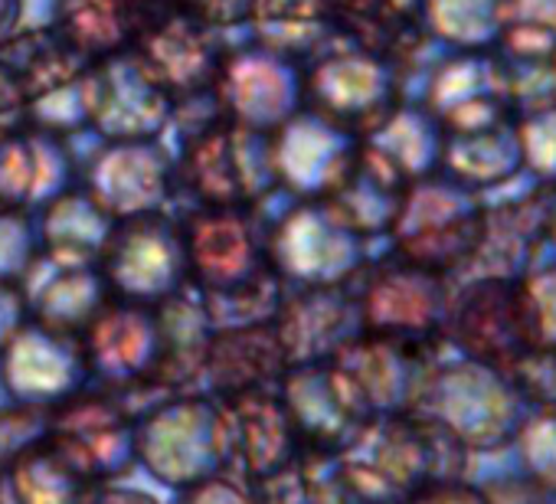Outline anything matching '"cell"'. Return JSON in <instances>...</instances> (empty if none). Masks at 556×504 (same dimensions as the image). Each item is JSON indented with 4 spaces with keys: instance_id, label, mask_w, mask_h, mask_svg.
Here are the masks:
<instances>
[{
    "instance_id": "31",
    "label": "cell",
    "mask_w": 556,
    "mask_h": 504,
    "mask_svg": "<svg viewBox=\"0 0 556 504\" xmlns=\"http://www.w3.org/2000/svg\"><path fill=\"white\" fill-rule=\"evenodd\" d=\"M174 504H262L255 484H245L232 475H210L177 491Z\"/></svg>"
},
{
    "instance_id": "19",
    "label": "cell",
    "mask_w": 556,
    "mask_h": 504,
    "mask_svg": "<svg viewBox=\"0 0 556 504\" xmlns=\"http://www.w3.org/2000/svg\"><path fill=\"white\" fill-rule=\"evenodd\" d=\"M328 14L341 37L390 56L406 73L432 47L422 0H328Z\"/></svg>"
},
{
    "instance_id": "5",
    "label": "cell",
    "mask_w": 556,
    "mask_h": 504,
    "mask_svg": "<svg viewBox=\"0 0 556 504\" xmlns=\"http://www.w3.org/2000/svg\"><path fill=\"white\" fill-rule=\"evenodd\" d=\"M452 282L455 279L422 269L396 252H383L364 263L351 279V292L357 299L364 331L442 348Z\"/></svg>"
},
{
    "instance_id": "22",
    "label": "cell",
    "mask_w": 556,
    "mask_h": 504,
    "mask_svg": "<svg viewBox=\"0 0 556 504\" xmlns=\"http://www.w3.org/2000/svg\"><path fill=\"white\" fill-rule=\"evenodd\" d=\"M507 0H422V27L439 50H494Z\"/></svg>"
},
{
    "instance_id": "32",
    "label": "cell",
    "mask_w": 556,
    "mask_h": 504,
    "mask_svg": "<svg viewBox=\"0 0 556 504\" xmlns=\"http://www.w3.org/2000/svg\"><path fill=\"white\" fill-rule=\"evenodd\" d=\"M27 325H30V305H27L21 279L0 276V354L14 344V338Z\"/></svg>"
},
{
    "instance_id": "26",
    "label": "cell",
    "mask_w": 556,
    "mask_h": 504,
    "mask_svg": "<svg viewBox=\"0 0 556 504\" xmlns=\"http://www.w3.org/2000/svg\"><path fill=\"white\" fill-rule=\"evenodd\" d=\"M501 63H504V79H507V96H510L514 115H527V112L556 105V53L501 56Z\"/></svg>"
},
{
    "instance_id": "6",
    "label": "cell",
    "mask_w": 556,
    "mask_h": 504,
    "mask_svg": "<svg viewBox=\"0 0 556 504\" xmlns=\"http://www.w3.org/2000/svg\"><path fill=\"white\" fill-rule=\"evenodd\" d=\"M99 263L112 299L161 305L190 286L184 226L161 213H138L105 229Z\"/></svg>"
},
{
    "instance_id": "20",
    "label": "cell",
    "mask_w": 556,
    "mask_h": 504,
    "mask_svg": "<svg viewBox=\"0 0 556 504\" xmlns=\"http://www.w3.org/2000/svg\"><path fill=\"white\" fill-rule=\"evenodd\" d=\"M442 171L481 197H494L523 177V151L517 118L448 131L442 151Z\"/></svg>"
},
{
    "instance_id": "8",
    "label": "cell",
    "mask_w": 556,
    "mask_h": 504,
    "mask_svg": "<svg viewBox=\"0 0 556 504\" xmlns=\"http://www.w3.org/2000/svg\"><path fill=\"white\" fill-rule=\"evenodd\" d=\"M442 348L458 357L510 367L533 348L520 279L458 276L442 325Z\"/></svg>"
},
{
    "instance_id": "14",
    "label": "cell",
    "mask_w": 556,
    "mask_h": 504,
    "mask_svg": "<svg viewBox=\"0 0 556 504\" xmlns=\"http://www.w3.org/2000/svg\"><path fill=\"white\" fill-rule=\"evenodd\" d=\"M419 102L439 118L445 135L517 118L497 50H442L429 66Z\"/></svg>"
},
{
    "instance_id": "21",
    "label": "cell",
    "mask_w": 556,
    "mask_h": 504,
    "mask_svg": "<svg viewBox=\"0 0 556 504\" xmlns=\"http://www.w3.org/2000/svg\"><path fill=\"white\" fill-rule=\"evenodd\" d=\"M11 488L14 504H86L96 484H89L63 452L47 439H34L0 475Z\"/></svg>"
},
{
    "instance_id": "7",
    "label": "cell",
    "mask_w": 556,
    "mask_h": 504,
    "mask_svg": "<svg viewBox=\"0 0 556 504\" xmlns=\"http://www.w3.org/2000/svg\"><path fill=\"white\" fill-rule=\"evenodd\" d=\"M138 465L170 488L219 475V403L216 396L174 393L138 413Z\"/></svg>"
},
{
    "instance_id": "28",
    "label": "cell",
    "mask_w": 556,
    "mask_h": 504,
    "mask_svg": "<svg viewBox=\"0 0 556 504\" xmlns=\"http://www.w3.org/2000/svg\"><path fill=\"white\" fill-rule=\"evenodd\" d=\"M520 292L533 331V348L556 351V256H543L523 279Z\"/></svg>"
},
{
    "instance_id": "29",
    "label": "cell",
    "mask_w": 556,
    "mask_h": 504,
    "mask_svg": "<svg viewBox=\"0 0 556 504\" xmlns=\"http://www.w3.org/2000/svg\"><path fill=\"white\" fill-rule=\"evenodd\" d=\"M504 370L510 374V380H514L520 400L527 403V410L556 406V351L530 348L527 354H520Z\"/></svg>"
},
{
    "instance_id": "16",
    "label": "cell",
    "mask_w": 556,
    "mask_h": 504,
    "mask_svg": "<svg viewBox=\"0 0 556 504\" xmlns=\"http://www.w3.org/2000/svg\"><path fill=\"white\" fill-rule=\"evenodd\" d=\"M442 348L416 344L406 338L361 331L338 357L348 377L364 393L374 416H396L413 413L426 390L429 370L439 361Z\"/></svg>"
},
{
    "instance_id": "2",
    "label": "cell",
    "mask_w": 556,
    "mask_h": 504,
    "mask_svg": "<svg viewBox=\"0 0 556 504\" xmlns=\"http://www.w3.org/2000/svg\"><path fill=\"white\" fill-rule=\"evenodd\" d=\"M484 210L488 197L452 180L445 171L419 177L409 184L400 216L387 236L390 252L439 276L458 279L475 260Z\"/></svg>"
},
{
    "instance_id": "15",
    "label": "cell",
    "mask_w": 556,
    "mask_h": 504,
    "mask_svg": "<svg viewBox=\"0 0 556 504\" xmlns=\"http://www.w3.org/2000/svg\"><path fill=\"white\" fill-rule=\"evenodd\" d=\"M0 357H4L0 364L4 390L24 406L53 410L92 387L83 335L50 331L30 322Z\"/></svg>"
},
{
    "instance_id": "35",
    "label": "cell",
    "mask_w": 556,
    "mask_h": 504,
    "mask_svg": "<svg viewBox=\"0 0 556 504\" xmlns=\"http://www.w3.org/2000/svg\"><path fill=\"white\" fill-rule=\"evenodd\" d=\"M86 504H157L151 494L144 491H128V488H112V484H102L89 494Z\"/></svg>"
},
{
    "instance_id": "25",
    "label": "cell",
    "mask_w": 556,
    "mask_h": 504,
    "mask_svg": "<svg viewBox=\"0 0 556 504\" xmlns=\"http://www.w3.org/2000/svg\"><path fill=\"white\" fill-rule=\"evenodd\" d=\"M494 50L501 56L556 53V0H507L504 30Z\"/></svg>"
},
{
    "instance_id": "1",
    "label": "cell",
    "mask_w": 556,
    "mask_h": 504,
    "mask_svg": "<svg viewBox=\"0 0 556 504\" xmlns=\"http://www.w3.org/2000/svg\"><path fill=\"white\" fill-rule=\"evenodd\" d=\"M416 413L445 429L475 458L510 449L527 416V403L504 367L439 354Z\"/></svg>"
},
{
    "instance_id": "36",
    "label": "cell",
    "mask_w": 556,
    "mask_h": 504,
    "mask_svg": "<svg viewBox=\"0 0 556 504\" xmlns=\"http://www.w3.org/2000/svg\"><path fill=\"white\" fill-rule=\"evenodd\" d=\"M549 256H556V210H553V223H549Z\"/></svg>"
},
{
    "instance_id": "27",
    "label": "cell",
    "mask_w": 556,
    "mask_h": 504,
    "mask_svg": "<svg viewBox=\"0 0 556 504\" xmlns=\"http://www.w3.org/2000/svg\"><path fill=\"white\" fill-rule=\"evenodd\" d=\"M523 177L556 190V105L517 115Z\"/></svg>"
},
{
    "instance_id": "9",
    "label": "cell",
    "mask_w": 556,
    "mask_h": 504,
    "mask_svg": "<svg viewBox=\"0 0 556 504\" xmlns=\"http://www.w3.org/2000/svg\"><path fill=\"white\" fill-rule=\"evenodd\" d=\"M138 416L115 396L89 387L47 413V439L96 488L138 465Z\"/></svg>"
},
{
    "instance_id": "18",
    "label": "cell",
    "mask_w": 556,
    "mask_h": 504,
    "mask_svg": "<svg viewBox=\"0 0 556 504\" xmlns=\"http://www.w3.org/2000/svg\"><path fill=\"white\" fill-rule=\"evenodd\" d=\"M292 361L278 338L275 322H252L232 328H213L203 357V377L216 400L278 387Z\"/></svg>"
},
{
    "instance_id": "12",
    "label": "cell",
    "mask_w": 556,
    "mask_h": 504,
    "mask_svg": "<svg viewBox=\"0 0 556 504\" xmlns=\"http://www.w3.org/2000/svg\"><path fill=\"white\" fill-rule=\"evenodd\" d=\"M184 177L190 190L213 210H252L275 184V151L265 128L223 122L210 128L190 151Z\"/></svg>"
},
{
    "instance_id": "13",
    "label": "cell",
    "mask_w": 556,
    "mask_h": 504,
    "mask_svg": "<svg viewBox=\"0 0 556 504\" xmlns=\"http://www.w3.org/2000/svg\"><path fill=\"white\" fill-rule=\"evenodd\" d=\"M553 210L556 190L533 180L488 197L481 242L462 276L523 279L543 256H549Z\"/></svg>"
},
{
    "instance_id": "37",
    "label": "cell",
    "mask_w": 556,
    "mask_h": 504,
    "mask_svg": "<svg viewBox=\"0 0 556 504\" xmlns=\"http://www.w3.org/2000/svg\"><path fill=\"white\" fill-rule=\"evenodd\" d=\"M553 504H556V501H553Z\"/></svg>"
},
{
    "instance_id": "3",
    "label": "cell",
    "mask_w": 556,
    "mask_h": 504,
    "mask_svg": "<svg viewBox=\"0 0 556 504\" xmlns=\"http://www.w3.org/2000/svg\"><path fill=\"white\" fill-rule=\"evenodd\" d=\"M341 455L390 504H403L426 484L465 478L471 465V455L416 410L377 416Z\"/></svg>"
},
{
    "instance_id": "17",
    "label": "cell",
    "mask_w": 556,
    "mask_h": 504,
    "mask_svg": "<svg viewBox=\"0 0 556 504\" xmlns=\"http://www.w3.org/2000/svg\"><path fill=\"white\" fill-rule=\"evenodd\" d=\"M275 328L292 367L331 361L364 331L351 282L305 286V292L278 308Z\"/></svg>"
},
{
    "instance_id": "10",
    "label": "cell",
    "mask_w": 556,
    "mask_h": 504,
    "mask_svg": "<svg viewBox=\"0 0 556 504\" xmlns=\"http://www.w3.org/2000/svg\"><path fill=\"white\" fill-rule=\"evenodd\" d=\"M305 455L344 452L377 419L357 383L338 361L295 364L278 383Z\"/></svg>"
},
{
    "instance_id": "30",
    "label": "cell",
    "mask_w": 556,
    "mask_h": 504,
    "mask_svg": "<svg viewBox=\"0 0 556 504\" xmlns=\"http://www.w3.org/2000/svg\"><path fill=\"white\" fill-rule=\"evenodd\" d=\"M47 413L40 406H24L14 403L8 410H0V475L8 471V465L34 442L47 432Z\"/></svg>"
},
{
    "instance_id": "11",
    "label": "cell",
    "mask_w": 556,
    "mask_h": 504,
    "mask_svg": "<svg viewBox=\"0 0 556 504\" xmlns=\"http://www.w3.org/2000/svg\"><path fill=\"white\" fill-rule=\"evenodd\" d=\"M216 403L223 475H232L245 484H262L302 462L305 452L278 387L223 396Z\"/></svg>"
},
{
    "instance_id": "23",
    "label": "cell",
    "mask_w": 556,
    "mask_h": 504,
    "mask_svg": "<svg viewBox=\"0 0 556 504\" xmlns=\"http://www.w3.org/2000/svg\"><path fill=\"white\" fill-rule=\"evenodd\" d=\"M299 478L305 504H390L361 478V471L341 452L302 455Z\"/></svg>"
},
{
    "instance_id": "4",
    "label": "cell",
    "mask_w": 556,
    "mask_h": 504,
    "mask_svg": "<svg viewBox=\"0 0 556 504\" xmlns=\"http://www.w3.org/2000/svg\"><path fill=\"white\" fill-rule=\"evenodd\" d=\"M406 70L334 30V47L308 73L315 115L344 138H370L409 96Z\"/></svg>"
},
{
    "instance_id": "33",
    "label": "cell",
    "mask_w": 556,
    "mask_h": 504,
    "mask_svg": "<svg viewBox=\"0 0 556 504\" xmlns=\"http://www.w3.org/2000/svg\"><path fill=\"white\" fill-rule=\"evenodd\" d=\"M403 504H491V497L481 481H471L465 475V478H445V481L426 484Z\"/></svg>"
},
{
    "instance_id": "24",
    "label": "cell",
    "mask_w": 556,
    "mask_h": 504,
    "mask_svg": "<svg viewBox=\"0 0 556 504\" xmlns=\"http://www.w3.org/2000/svg\"><path fill=\"white\" fill-rule=\"evenodd\" d=\"M507 452L514 455L510 468L556 501V406L527 410Z\"/></svg>"
},
{
    "instance_id": "34",
    "label": "cell",
    "mask_w": 556,
    "mask_h": 504,
    "mask_svg": "<svg viewBox=\"0 0 556 504\" xmlns=\"http://www.w3.org/2000/svg\"><path fill=\"white\" fill-rule=\"evenodd\" d=\"M491 504H553V497H546L533 481H527L520 471L507 468V471H497L491 478L481 481Z\"/></svg>"
}]
</instances>
